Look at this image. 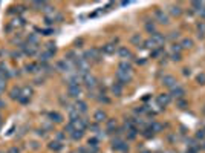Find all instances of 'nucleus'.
<instances>
[{
	"label": "nucleus",
	"instance_id": "nucleus-1",
	"mask_svg": "<svg viewBox=\"0 0 205 153\" xmlns=\"http://www.w3.org/2000/svg\"><path fill=\"white\" fill-rule=\"evenodd\" d=\"M117 80H118V83L121 84V86H124V84H127L129 81L132 80V75H130V72H124V70H117Z\"/></svg>",
	"mask_w": 205,
	"mask_h": 153
},
{
	"label": "nucleus",
	"instance_id": "nucleus-2",
	"mask_svg": "<svg viewBox=\"0 0 205 153\" xmlns=\"http://www.w3.org/2000/svg\"><path fill=\"white\" fill-rule=\"evenodd\" d=\"M155 17H156L158 23H161V25H168V23H170L168 15H167L162 9H156V11H155Z\"/></svg>",
	"mask_w": 205,
	"mask_h": 153
},
{
	"label": "nucleus",
	"instance_id": "nucleus-3",
	"mask_svg": "<svg viewBox=\"0 0 205 153\" xmlns=\"http://www.w3.org/2000/svg\"><path fill=\"white\" fill-rule=\"evenodd\" d=\"M81 80L84 81V84H86V87L87 89H93L96 86V78L93 75H90V74H86V75H83L81 76Z\"/></svg>",
	"mask_w": 205,
	"mask_h": 153
},
{
	"label": "nucleus",
	"instance_id": "nucleus-4",
	"mask_svg": "<svg viewBox=\"0 0 205 153\" xmlns=\"http://www.w3.org/2000/svg\"><path fill=\"white\" fill-rule=\"evenodd\" d=\"M162 84L165 87H168V89H173V87H176L178 86V81H176V78L175 76H172V75H165L162 78Z\"/></svg>",
	"mask_w": 205,
	"mask_h": 153
},
{
	"label": "nucleus",
	"instance_id": "nucleus-5",
	"mask_svg": "<svg viewBox=\"0 0 205 153\" xmlns=\"http://www.w3.org/2000/svg\"><path fill=\"white\" fill-rule=\"evenodd\" d=\"M156 101H158L159 107H165L172 101V97H170V93H161V95H158Z\"/></svg>",
	"mask_w": 205,
	"mask_h": 153
},
{
	"label": "nucleus",
	"instance_id": "nucleus-6",
	"mask_svg": "<svg viewBox=\"0 0 205 153\" xmlns=\"http://www.w3.org/2000/svg\"><path fill=\"white\" fill-rule=\"evenodd\" d=\"M127 148H129V146L124 141H121L119 138L112 141V150H127Z\"/></svg>",
	"mask_w": 205,
	"mask_h": 153
},
{
	"label": "nucleus",
	"instance_id": "nucleus-7",
	"mask_svg": "<svg viewBox=\"0 0 205 153\" xmlns=\"http://www.w3.org/2000/svg\"><path fill=\"white\" fill-rule=\"evenodd\" d=\"M184 95H185V91H184L182 87H179V86L173 87L172 92H170V97H172V98H176V100H181V98H184Z\"/></svg>",
	"mask_w": 205,
	"mask_h": 153
},
{
	"label": "nucleus",
	"instance_id": "nucleus-8",
	"mask_svg": "<svg viewBox=\"0 0 205 153\" xmlns=\"http://www.w3.org/2000/svg\"><path fill=\"white\" fill-rule=\"evenodd\" d=\"M70 67H72V64H70L69 60H61V61L57 63V69L60 72H69Z\"/></svg>",
	"mask_w": 205,
	"mask_h": 153
},
{
	"label": "nucleus",
	"instance_id": "nucleus-9",
	"mask_svg": "<svg viewBox=\"0 0 205 153\" xmlns=\"http://www.w3.org/2000/svg\"><path fill=\"white\" fill-rule=\"evenodd\" d=\"M150 38L155 42V44H156V46H159V44H164V42H165V37H164V34H161V32H155Z\"/></svg>",
	"mask_w": 205,
	"mask_h": 153
},
{
	"label": "nucleus",
	"instance_id": "nucleus-10",
	"mask_svg": "<svg viewBox=\"0 0 205 153\" xmlns=\"http://www.w3.org/2000/svg\"><path fill=\"white\" fill-rule=\"evenodd\" d=\"M93 119H95V123H102V121H106L107 119V115H106V112L104 110H96L95 112V115H93Z\"/></svg>",
	"mask_w": 205,
	"mask_h": 153
},
{
	"label": "nucleus",
	"instance_id": "nucleus-11",
	"mask_svg": "<svg viewBox=\"0 0 205 153\" xmlns=\"http://www.w3.org/2000/svg\"><path fill=\"white\" fill-rule=\"evenodd\" d=\"M68 92H69V97H72V98H78L80 95H81V87H80V86L68 87Z\"/></svg>",
	"mask_w": 205,
	"mask_h": 153
},
{
	"label": "nucleus",
	"instance_id": "nucleus-12",
	"mask_svg": "<svg viewBox=\"0 0 205 153\" xmlns=\"http://www.w3.org/2000/svg\"><path fill=\"white\" fill-rule=\"evenodd\" d=\"M118 55L126 60V58H130V57H132V52L129 51V49H127L126 46H121V48L118 49Z\"/></svg>",
	"mask_w": 205,
	"mask_h": 153
},
{
	"label": "nucleus",
	"instance_id": "nucleus-13",
	"mask_svg": "<svg viewBox=\"0 0 205 153\" xmlns=\"http://www.w3.org/2000/svg\"><path fill=\"white\" fill-rule=\"evenodd\" d=\"M110 91H112L113 95H117V97H121V93H123V86L119 83H115L112 84V87H110Z\"/></svg>",
	"mask_w": 205,
	"mask_h": 153
},
{
	"label": "nucleus",
	"instance_id": "nucleus-14",
	"mask_svg": "<svg viewBox=\"0 0 205 153\" xmlns=\"http://www.w3.org/2000/svg\"><path fill=\"white\" fill-rule=\"evenodd\" d=\"M75 109H77L80 113H86L87 112V104L84 101H81V100H78L77 101V104H75Z\"/></svg>",
	"mask_w": 205,
	"mask_h": 153
},
{
	"label": "nucleus",
	"instance_id": "nucleus-15",
	"mask_svg": "<svg viewBox=\"0 0 205 153\" xmlns=\"http://www.w3.org/2000/svg\"><path fill=\"white\" fill-rule=\"evenodd\" d=\"M48 116L51 118V121H55V123H61V121H63V116H61L58 112H49Z\"/></svg>",
	"mask_w": 205,
	"mask_h": 153
},
{
	"label": "nucleus",
	"instance_id": "nucleus-16",
	"mask_svg": "<svg viewBox=\"0 0 205 153\" xmlns=\"http://www.w3.org/2000/svg\"><path fill=\"white\" fill-rule=\"evenodd\" d=\"M115 51H117V48H115V44H112V43L102 46V52L107 54V55H112V54H115Z\"/></svg>",
	"mask_w": 205,
	"mask_h": 153
},
{
	"label": "nucleus",
	"instance_id": "nucleus-17",
	"mask_svg": "<svg viewBox=\"0 0 205 153\" xmlns=\"http://www.w3.org/2000/svg\"><path fill=\"white\" fill-rule=\"evenodd\" d=\"M118 69H119V70H124V72H130V70H132V64H130V63H129V61L123 60L121 63H119Z\"/></svg>",
	"mask_w": 205,
	"mask_h": 153
},
{
	"label": "nucleus",
	"instance_id": "nucleus-18",
	"mask_svg": "<svg viewBox=\"0 0 205 153\" xmlns=\"http://www.w3.org/2000/svg\"><path fill=\"white\" fill-rule=\"evenodd\" d=\"M130 42H132L133 44H135V46H138V48L142 46V37H141L139 34H133V35H132V38H130Z\"/></svg>",
	"mask_w": 205,
	"mask_h": 153
},
{
	"label": "nucleus",
	"instance_id": "nucleus-19",
	"mask_svg": "<svg viewBox=\"0 0 205 153\" xmlns=\"http://www.w3.org/2000/svg\"><path fill=\"white\" fill-rule=\"evenodd\" d=\"M49 148L54 152H60L61 148H63V144H61L60 141H52L51 144H49Z\"/></svg>",
	"mask_w": 205,
	"mask_h": 153
},
{
	"label": "nucleus",
	"instance_id": "nucleus-20",
	"mask_svg": "<svg viewBox=\"0 0 205 153\" xmlns=\"http://www.w3.org/2000/svg\"><path fill=\"white\" fill-rule=\"evenodd\" d=\"M78 115H80V112H78L77 109H75V107L69 106V118H70V121L78 119Z\"/></svg>",
	"mask_w": 205,
	"mask_h": 153
},
{
	"label": "nucleus",
	"instance_id": "nucleus-21",
	"mask_svg": "<svg viewBox=\"0 0 205 153\" xmlns=\"http://www.w3.org/2000/svg\"><path fill=\"white\" fill-rule=\"evenodd\" d=\"M170 14H172V15H175V17H179V15L182 14L181 6H178V5H172V6H170Z\"/></svg>",
	"mask_w": 205,
	"mask_h": 153
},
{
	"label": "nucleus",
	"instance_id": "nucleus-22",
	"mask_svg": "<svg viewBox=\"0 0 205 153\" xmlns=\"http://www.w3.org/2000/svg\"><path fill=\"white\" fill-rule=\"evenodd\" d=\"M11 98L12 100H20L21 98V89L20 87H14L11 91Z\"/></svg>",
	"mask_w": 205,
	"mask_h": 153
},
{
	"label": "nucleus",
	"instance_id": "nucleus-23",
	"mask_svg": "<svg viewBox=\"0 0 205 153\" xmlns=\"http://www.w3.org/2000/svg\"><path fill=\"white\" fill-rule=\"evenodd\" d=\"M145 29H147V32L151 34V35H153L155 32H158V31H156V26H155L153 21H147V23H145Z\"/></svg>",
	"mask_w": 205,
	"mask_h": 153
},
{
	"label": "nucleus",
	"instance_id": "nucleus-24",
	"mask_svg": "<svg viewBox=\"0 0 205 153\" xmlns=\"http://www.w3.org/2000/svg\"><path fill=\"white\" fill-rule=\"evenodd\" d=\"M191 8H193L196 12H199V14H200L205 6H204V2H193V3H191Z\"/></svg>",
	"mask_w": 205,
	"mask_h": 153
},
{
	"label": "nucleus",
	"instance_id": "nucleus-25",
	"mask_svg": "<svg viewBox=\"0 0 205 153\" xmlns=\"http://www.w3.org/2000/svg\"><path fill=\"white\" fill-rule=\"evenodd\" d=\"M198 37L199 38H204L205 37V23H204V21L198 23Z\"/></svg>",
	"mask_w": 205,
	"mask_h": 153
},
{
	"label": "nucleus",
	"instance_id": "nucleus-26",
	"mask_svg": "<svg viewBox=\"0 0 205 153\" xmlns=\"http://www.w3.org/2000/svg\"><path fill=\"white\" fill-rule=\"evenodd\" d=\"M181 46L182 49H190V48H193V40L191 38H184L181 42Z\"/></svg>",
	"mask_w": 205,
	"mask_h": 153
},
{
	"label": "nucleus",
	"instance_id": "nucleus-27",
	"mask_svg": "<svg viewBox=\"0 0 205 153\" xmlns=\"http://www.w3.org/2000/svg\"><path fill=\"white\" fill-rule=\"evenodd\" d=\"M170 49H172V52H173V54H181L182 46H181V43H173Z\"/></svg>",
	"mask_w": 205,
	"mask_h": 153
},
{
	"label": "nucleus",
	"instance_id": "nucleus-28",
	"mask_svg": "<svg viewBox=\"0 0 205 153\" xmlns=\"http://www.w3.org/2000/svg\"><path fill=\"white\" fill-rule=\"evenodd\" d=\"M142 46H144V48H149V49H156V44H155V42H153V40H145V42L144 43H142Z\"/></svg>",
	"mask_w": 205,
	"mask_h": 153
},
{
	"label": "nucleus",
	"instance_id": "nucleus-29",
	"mask_svg": "<svg viewBox=\"0 0 205 153\" xmlns=\"http://www.w3.org/2000/svg\"><path fill=\"white\" fill-rule=\"evenodd\" d=\"M153 129H151V127H147L145 130H144V132H142V136H144V138H151V136H153Z\"/></svg>",
	"mask_w": 205,
	"mask_h": 153
},
{
	"label": "nucleus",
	"instance_id": "nucleus-30",
	"mask_svg": "<svg viewBox=\"0 0 205 153\" xmlns=\"http://www.w3.org/2000/svg\"><path fill=\"white\" fill-rule=\"evenodd\" d=\"M83 135H84L83 130H75V132L72 133V139H75V141H77V139H81Z\"/></svg>",
	"mask_w": 205,
	"mask_h": 153
},
{
	"label": "nucleus",
	"instance_id": "nucleus-31",
	"mask_svg": "<svg viewBox=\"0 0 205 153\" xmlns=\"http://www.w3.org/2000/svg\"><path fill=\"white\" fill-rule=\"evenodd\" d=\"M188 106V103H187L185 100H176V107H179V109H185V107Z\"/></svg>",
	"mask_w": 205,
	"mask_h": 153
},
{
	"label": "nucleus",
	"instance_id": "nucleus-32",
	"mask_svg": "<svg viewBox=\"0 0 205 153\" xmlns=\"http://www.w3.org/2000/svg\"><path fill=\"white\" fill-rule=\"evenodd\" d=\"M196 83H198V84H202V86L205 84V74H204V72L196 76Z\"/></svg>",
	"mask_w": 205,
	"mask_h": 153
},
{
	"label": "nucleus",
	"instance_id": "nucleus-33",
	"mask_svg": "<svg viewBox=\"0 0 205 153\" xmlns=\"http://www.w3.org/2000/svg\"><path fill=\"white\" fill-rule=\"evenodd\" d=\"M51 57H52V54H51V52H43V54H40V60H42L43 63H44V61H48Z\"/></svg>",
	"mask_w": 205,
	"mask_h": 153
},
{
	"label": "nucleus",
	"instance_id": "nucleus-34",
	"mask_svg": "<svg viewBox=\"0 0 205 153\" xmlns=\"http://www.w3.org/2000/svg\"><path fill=\"white\" fill-rule=\"evenodd\" d=\"M87 146L89 147H98V138H89Z\"/></svg>",
	"mask_w": 205,
	"mask_h": 153
},
{
	"label": "nucleus",
	"instance_id": "nucleus-35",
	"mask_svg": "<svg viewBox=\"0 0 205 153\" xmlns=\"http://www.w3.org/2000/svg\"><path fill=\"white\" fill-rule=\"evenodd\" d=\"M48 52H51L52 55L57 52V48H55V43H48Z\"/></svg>",
	"mask_w": 205,
	"mask_h": 153
},
{
	"label": "nucleus",
	"instance_id": "nucleus-36",
	"mask_svg": "<svg viewBox=\"0 0 205 153\" xmlns=\"http://www.w3.org/2000/svg\"><path fill=\"white\" fill-rule=\"evenodd\" d=\"M64 130H66V132H68V133H70V135H72V133L75 132V127H74V124H72V123H69V124H66Z\"/></svg>",
	"mask_w": 205,
	"mask_h": 153
},
{
	"label": "nucleus",
	"instance_id": "nucleus-37",
	"mask_svg": "<svg viewBox=\"0 0 205 153\" xmlns=\"http://www.w3.org/2000/svg\"><path fill=\"white\" fill-rule=\"evenodd\" d=\"M151 129H153V132L156 133V132H159V130H162V124H158V123H153L150 125Z\"/></svg>",
	"mask_w": 205,
	"mask_h": 153
},
{
	"label": "nucleus",
	"instance_id": "nucleus-38",
	"mask_svg": "<svg viewBox=\"0 0 205 153\" xmlns=\"http://www.w3.org/2000/svg\"><path fill=\"white\" fill-rule=\"evenodd\" d=\"M115 125H117V121H115V119H109L107 121V132H110Z\"/></svg>",
	"mask_w": 205,
	"mask_h": 153
},
{
	"label": "nucleus",
	"instance_id": "nucleus-39",
	"mask_svg": "<svg viewBox=\"0 0 205 153\" xmlns=\"http://www.w3.org/2000/svg\"><path fill=\"white\" fill-rule=\"evenodd\" d=\"M136 133H138L136 127H135V129H132V130H129V139H133V138L136 136Z\"/></svg>",
	"mask_w": 205,
	"mask_h": 153
},
{
	"label": "nucleus",
	"instance_id": "nucleus-40",
	"mask_svg": "<svg viewBox=\"0 0 205 153\" xmlns=\"http://www.w3.org/2000/svg\"><path fill=\"white\" fill-rule=\"evenodd\" d=\"M28 42H29V44L32 43V44H37V37H35L34 34H31L29 37H28Z\"/></svg>",
	"mask_w": 205,
	"mask_h": 153
},
{
	"label": "nucleus",
	"instance_id": "nucleus-41",
	"mask_svg": "<svg viewBox=\"0 0 205 153\" xmlns=\"http://www.w3.org/2000/svg\"><path fill=\"white\" fill-rule=\"evenodd\" d=\"M26 72H35V69H37V66L35 64H26Z\"/></svg>",
	"mask_w": 205,
	"mask_h": 153
},
{
	"label": "nucleus",
	"instance_id": "nucleus-42",
	"mask_svg": "<svg viewBox=\"0 0 205 153\" xmlns=\"http://www.w3.org/2000/svg\"><path fill=\"white\" fill-rule=\"evenodd\" d=\"M181 60H182L181 54H172V61H181Z\"/></svg>",
	"mask_w": 205,
	"mask_h": 153
},
{
	"label": "nucleus",
	"instance_id": "nucleus-43",
	"mask_svg": "<svg viewBox=\"0 0 205 153\" xmlns=\"http://www.w3.org/2000/svg\"><path fill=\"white\" fill-rule=\"evenodd\" d=\"M196 138H198V139H204L205 138V130H199V132L196 133Z\"/></svg>",
	"mask_w": 205,
	"mask_h": 153
},
{
	"label": "nucleus",
	"instance_id": "nucleus-44",
	"mask_svg": "<svg viewBox=\"0 0 205 153\" xmlns=\"http://www.w3.org/2000/svg\"><path fill=\"white\" fill-rule=\"evenodd\" d=\"M6 86V78H0V91H3Z\"/></svg>",
	"mask_w": 205,
	"mask_h": 153
},
{
	"label": "nucleus",
	"instance_id": "nucleus-45",
	"mask_svg": "<svg viewBox=\"0 0 205 153\" xmlns=\"http://www.w3.org/2000/svg\"><path fill=\"white\" fill-rule=\"evenodd\" d=\"M179 37H181L179 32H172L170 34V40H176V38H179Z\"/></svg>",
	"mask_w": 205,
	"mask_h": 153
},
{
	"label": "nucleus",
	"instance_id": "nucleus-46",
	"mask_svg": "<svg viewBox=\"0 0 205 153\" xmlns=\"http://www.w3.org/2000/svg\"><path fill=\"white\" fill-rule=\"evenodd\" d=\"M182 75H184V76H190L191 75V70L185 67V69H182Z\"/></svg>",
	"mask_w": 205,
	"mask_h": 153
},
{
	"label": "nucleus",
	"instance_id": "nucleus-47",
	"mask_svg": "<svg viewBox=\"0 0 205 153\" xmlns=\"http://www.w3.org/2000/svg\"><path fill=\"white\" fill-rule=\"evenodd\" d=\"M9 153H20V150H19L17 147H12L11 150H9Z\"/></svg>",
	"mask_w": 205,
	"mask_h": 153
},
{
	"label": "nucleus",
	"instance_id": "nucleus-48",
	"mask_svg": "<svg viewBox=\"0 0 205 153\" xmlns=\"http://www.w3.org/2000/svg\"><path fill=\"white\" fill-rule=\"evenodd\" d=\"M100 101H101V103H109V98H106V97H100Z\"/></svg>",
	"mask_w": 205,
	"mask_h": 153
},
{
	"label": "nucleus",
	"instance_id": "nucleus-49",
	"mask_svg": "<svg viewBox=\"0 0 205 153\" xmlns=\"http://www.w3.org/2000/svg\"><path fill=\"white\" fill-rule=\"evenodd\" d=\"M89 129H90V130H93V132H96V130H98V125H96V124H92Z\"/></svg>",
	"mask_w": 205,
	"mask_h": 153
},
{
	"label": "nucleus",
	"instance_id": "nucleus-50",
	"mask_svg": "<svg viewBox=\"0 0 205 153\" xmlns=\"http://www.w3.org/2000/svg\"><path fill=\"white\" fill-rule=\"evenodd\" d=\"M57 138L61 141V139H64V135H63V133H58V135H57Z\"/></svg>",
	"mask_w": 205,
	"mask_h": 153
},
{
	"label": "nucleus",
	"instance_id": "nucleus-51",
	"mask_svg": "<svg viewBox=\"0 0 205 153\" xmlns=\"http://www.w3.org/2000/svg\"><path fill=\"white\" fill-rule=\"evenodd\" d=\"M51 32H52V29H46L44 31V35H51Z\"/></svg>",
	"mask_w": 205,
	"mask_h": 153
},
{
	"label": "nucleus",
	"instance_id": "nucleus-52",
	"mask_svg": "<svg viewBox=\"0 0 205 153\" xmlns=\"http://www.w3.org/2000/svg\"><path fill=\"white\" fill-rule=\"evenodd\" d=\"M12 57H20V52H12Z\"/></svg>",
	"mask_w": 205,
	"mask_h": 153
},
{
	"label": "nucleus",
	"instance_id": "nucleus-53",
	"mask_svg": "<svg viewBox=\"0 0 205 153\" xmlns=\"http://www.w3.org/2000/svg\"><path fill=\"white\" fill-rule=\"evenodd\" d=\"M200 15H202V17H204V19H205V8H204V9H202V12H200Z\"/></svg>",
	"mask_w": 205,
	"mask_h": 153
},
{
	"label": "nucleus",
	"instance_id": "nucleus-54",
	"mask_svg": "<svg viewBox=\"0 0 205 153\" xmlns=\"http://www.w3.org/2000/svg\"><path fill=\"white\" fill-rule=\"evenodd\" d=\"M3 106H5V103H3L2 100H0V109H2V107H3Z\"/></svg>",
	"mask_w": 205,
	"mask_h": 153
},
{
	"label": "nucleus",
	"instance_id": "nucleus-55",
	"mask_svg": "<svg viewBox=\"0 0 205 153\" xmlns=\"http://www.w3.org/2000/svg\"><path fill=\"white\" fill-rule=\"evenodd\" d=\"M142 153H151V152H142Z\"/></svg>",
	"mask_w": 205,
	"mask_h": 153
},
{
	"label": "nucleus",
	"instance_id": "nucleus-56",
	"mask_svg": "<svg viewBox=\"0 0 205 153\" xmlns=\"http://www.w3.org/2000/svg\"><path fill=\"white\" fill-rule=\"evenodd\" d=\"M204 148H205V142H204Z\"/></svg>",
	"mask_w": 205,
	"mask_h": 153
},
{
	"label": "nucleus",
	"instance_id": "nucleus-57",
	"mask_svg": "<svg viewBox=\"0 0 205 153\" xmlns=\"http://www.w3.org/2000/svg\"><path fill=\"white\" fill-rule=\"evenodd\" d=\"M0 119H2V116H0Z\"/></svg>",
	"mask_w": 205,
	"mask_h": 153
}]
</instances>
